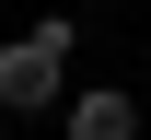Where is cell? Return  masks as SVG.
I'll use <instances>...</instances> for the list:
<instances>
[{"label": "cell", "instance_id": "cell-1", "mask_svg": "<svg viewBox=\"0 0 151 140\" xmlns=\"http://www.w3.org/2000/svg\"><path fill=\"white\" fill-rule=\"evenodd\" d=\"M58 70H70V59H58L47 35H12V47H0V105H12V117H47V105H58Z\"/></svg>", "mask_w": 151, "mask_h": 140}, {"label": "cell", "instance_id": "cell-2", "mask_svg": "<svg viewBox=\"0 0 151 140\" xmlns=\"http://www.w3.org/2000/svg\"><path fill=\"white\" fill-rule=\"evenodd\" d=\"M70 140H139V94H116V82L70 94Z\"/></svg>", "mask_w": 151, "mask_h": 140}]
</instances>
